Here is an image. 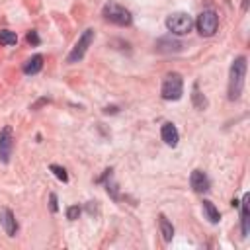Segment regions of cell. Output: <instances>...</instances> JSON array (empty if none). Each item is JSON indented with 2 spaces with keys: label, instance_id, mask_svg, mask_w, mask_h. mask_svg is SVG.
<instances>
[{
  "label": "cell",
  "instance_id": "1",
  "mask_svg": "<svg viewBox=\"0 0 250 250\" xmlns=\"http://www.w3.org/2000/svg\"><path fill=\"white\" fill-rule=\"evenodd\" d=\"M246 57L240 55L232 61L229 70V100L236 102L244 90V78H246Z\"/></svg>",
  "mask_w": 250,
  "mask_h": 250
},
{
  "label": "cell",
  "instance_id": "2",
  "mask_svg": "<svg viewBox=\"0 0 250 250\" xmlns=\"http://www.w3.org/2000/svg\"><path fill=\"white\" fill-rule=\"evenodd\" d=\"M184 94V80L178 72H168L162 78V86H160V96L166 102H176L180 100Z\"/></svg>",
  "mask_w": 250,
  "mask_h": 250
},
{
  "label": "cell",
  "instance_id": "3",
  "mask_svg": "<svg viewBox=\"0 0 250 250\" xmlns=\"http://www.w3.org/2000/svg\"><path fill=\"white\" fill-rule=\"evenodd\" d=\"M102 16H104V20H107L109 23H115V25H121V27H127V25H131V21H133L131 12H129L127 8L115 4V2H107V4L104 6V10H102Z\"/></svg>",
  "mask_w": 250,
  "mask_h": 250
},
{
  "label": "cell",
  "instance_id": "4",
  "mask_svg": "<svg viewBox=\"0 0 250 250\" xmlns=\"http://www.w3.org/2000/svg\"><path fill=\"white\" fill-rule=\"evenodd\" d=\"M166 27H168V31H172L174 35H186V33L191 31L193 20H191V16L186 14V12H174V14H170V16L166 18Z\"/></svg>",
  "mask_w": 250,
  "mask_h": 250
},
{
  "label": "cell",
  "instance_id": "5",
  "mask_svg": "<svg viewBox=\"0 0 250 250\" xmlns=\"http://www.w3.org/2000/svg\"><path fill=\"white\" fill-rule=\"evenodd\" d=\"M92 41H94V29L88 27V29L82 31V35L78 37V41H76L74 47L70 49V53H68V57H66V62H68V64H74V62H78V61H82L84 55H86V51H88V47L92 45Z\"/></svg>",
  "mask_w": 250,
  "mask_h": 250
},
{
  "label": "cell",
  "instance_id": "6",
  "mask_svg": "<svg viewBox=\"0 0 250 250\" xmlns=\"http://www.w3.org/2000/svg\"><path fill=\"white\" fill-rule=\"evenodd\" d=\"M195 27H197L199 35H203V37L215 35L217 27H219V16H217V12L215 10H203L197 16V20H195Z\"/></svg>",
  "mask_w": 250,
  "mask_h": 250
},
{
  "label": "cell",
  "instance_id": "7",
  "mask_svg": "<svg viewBox=\"0 0 250 250\" xmlns=\"http://www.w3.org/2000/svg\"><path fill=\"white\" fill-rule=\"evenodd\" d=\"M12 150H14V131H12L10 125H6V127L0 131V160H2L4 164L10 162Z\"/></svg>",
  "mask_w": 250,
  "mask_h": 250
},
{
  "label": "cell",
  "instance_id": "8",
  "mask_svg": "<svg viewBox=\"0 0 250 250\" xmlns=\"http://www.w3.org/2000/svg\"><path fill=\"white\" fill-rule=\"evenodd\" d=\"M189 186L195 193H205V191H209L211 182H209V176L203 170H193L191 176H189Z\"/></svg>",
  "mask_w": 250,
  "mask_h": 250
},
{
  "label": "cell",
  "instance_id": "9",
  "mask_svg": "<svg viewBox=\"0 0 250 250\" xmlns=\"http://www.w3.org/2000/svg\"><path fill=\"white\" fill-rule=\"evenodd\" d=\"M182 49H184V43L174 39V37H160V39H156V51L158 53L170 55V53H180Z\"/></svg>",
  "mask_w": 250,
  "mask_h": 250
},
{
  "label": "cell",
  "instance_id": "10",
  "mask_svg": "<svg viewBox=\"0 0 250 250\" xmlns=\"http://www.w3.org/2000/svg\"><path fill=\"white\" fill-rule=\"evenodd\" d=\"M0 225H2V229H4V232L8 236H16V232H18V221H16L14 213L8 207H4L0 211Z\"/></svg>",
  "mask_w": 250,
  "mask_h": 250
},
{
  "label": "cell",
  "instance_id": "11",
  "mask_svg": "<svg viewBox=\"0 0 250 250\" xmlns=\"http://www.w3.org/2000/svg\"><path fill=\"white\" fill-rule=\"evenodd\" d=\"M160 137H162V141H164L168 146H176L178 141H180V133H178V129H176L174 123H164V125L160 127Z\"/></svg>",
  "mask_w": 250,
  "mask_h": 250
},
{
  "label": "cell",
  "instance_id": "12",
  "mask_svg": "<svg viewBox=\"0 0 250 250\" xmlns=\"http://www.w3.org/2000/svg\"><path fill=\"white\" fill-rule=\"evenodd\" d=\"M41 68H43V55H33V57L27 59V61L23 62V66H21L23 74H27V76H33V74L41 72Z\"/></svg>",
  "mask_w": 250,
  "mask_h": 250
},
{
  "label": "cell",
  "instance_id": "13",
  "mask_svg": "<svg viewBox=\"0 0 250 250\" xmlns=\"http://www.w3.org/2000/svg\"><path fill=\"white\" fill-rule=\"evenodd\" d=\"M158 227H160V234H162L164 242H172V238H174V225L162 213L158 215Z\"/></svg>",
  "mask_w": 250,
  "mask_h": 250
},
{
  "label": "cell",
  "instance_id": "14",
  "mask_svg": "<svg viewBox=\"0 0 250 250\" xmlns=\"http://www.w3.org/2000/svg\"><path fill=\"white\" fill-rule=\"evenodd\" d=\"M201 207H203V215H205V219L209 221V223H219L221 221V213H219V209L215 207V203L213 201H209V199H203V203H201Z\"/></svg>",
  "mask_w": 250,
  "mask_h": 250
},
{
  "label": "cell",
  "instance_id": "15",
  "mask_svg": "<svg viewBox=\"0 0 250 250\" xmlns=\"http://www.w3.org/2000/svg\"><path fill=\"white\" fill-rule=\"evenodd\" d=\"M248 201H250V195L244 193V197L240 201V227H242V236H248Z\"/></svg>",
  "mask_w": 250,
  "mask_h": 250
},
{
  "label": "cell",
  "instance_id": "16",
  "mask_svg": "<svg viewBox=\"0 0 250 250\" xmlns=\"http://www.w3.org/2000/svg\"><path fill=\"white\" fill-rule=\"evenodd\" d=\"M191 104H193V107H197V109H207V105H209L207 98L199 92L197 84H195V86H193V90H191Z\"/></svg>",
  "mask_w": 250,
  "mask_h": 250
},
{
  "label": "cell",
  "instance_id": "17",
  "mask_svg": "<svg viewBox=\"0 0 250 250\" xmlns=\"http://www.w3.org/2000/svg\"><path fill=\"white\" fill-rule=\"evenodd\" d=\"M16 43H18L16 31H10V29H2L0 31V45L2 47H10V45H16Z\"/></svg>",
  "mask_w": 250,
  "mask_h": 250
},
{
  "label": "cell",
  "instance_id": "18",
  "mask_svg": "<svg viewBox=\"0 0 250 250\" xmlns=\"http://www.w3.org/2000/svg\"><path fill=\"white\" fill-rule=\"evenodd\" d=\"M49 170L57 176V180H61V182H64V184L68 182V174H66V170H64L62 166H59V164H51V166H49Z\"/></svg>",
  "mask_w": 250,
  "mask_h": 250
},
{
  "label": "cell",
  "instance_id": "19",
  "mask_svg": "<svg viewBox=\"0 0 250 250\" xmlns=\"http://www.w3.org/2000/svg\"><path fill=\"white\" fill-rule=\"evenodd\" d=\"M80 213H82V209H80L78 205H70V207H66V219H68V221H76V219L80 217Z\"/></svg>",
  "mask_w": 250,
  "mask_h": 250
},
{
  "label": "cell",
  "instance_id": "20",
  "mask_svg": "<svg viewBox=\"0 0 250 250\" xmlns=\"http://www.w3.org/2000/svg\"><path fill=\"white\" fill-rule=\"evenodd\" d=\"M25 41L29 43V45H39L41 43V37H39V33L35 31V29H31V31H27V35H25Z\"/></svg>",
  "mask_w": 250,
  "mask_h": 250
},
{
  "label": "cell",
  "instance_id": "21",
  "mask_svg": "<svg viewBox=\"0 0 250 250\" xmlns=\"http://www.w3.org/2000/svg\"><path fill=\"white\" fill-rule=\"evenodd\" d=\"M105 189H107V193H109L115 201L119 199V195H117V184H115V182H107V184H105Z\"/></svg>",
  "mask_w": 250,
  "mask_h": 250
},
{
  "label": "cell",
  "instance_id": "22",
  "mask_svg": "<svg viewBox=\"0 0 250 250\" xmlns=\"http://www.w3.org/2000/svg\"><path fill=\"white\" fill-rule=\"evenodd\" d=\"M49 207H51V211H53V213H57V211H59V201H57V193H51V195H49Z\"/></svg>",
  "mask_w": 250,
  "mask_h": 250
},
{
  "label": "cell",
  "instance_id": "23",
  "mask_svg": "<svg viewBox=\"0 0 250 250\" xmlns=\"http://www.w3.org/2000/svg\"><path fill=\"white\" fill-rule=\"evenodd\" d=\"M43 104H49V98H41V100H37V102L31 105V109H39Z\"/></svg>",
  "mask_w": 250,
  "mask_h": 250
},
{
  "label": "cell",
  "instance_id": "24",
  "mask_svg": "<svg viewBox=\"0 0 250 250\" xmlns=\"http://www.w3.org/2000/svg\"><path fill=\"white\" fill-rule=\"evenodd\" d=\"M117 105H107V107H104V113H117Z\"/></svg>",
  "mask_w": 250,
  "mask_h": 250
},
{
  "label": "cell",
  "instance_id": "25",
  "mask_svg": "<svg viewBox=\"0 0 250 250\" xmlns=\"http://www.w3.org/2000/svg\"><path fill=\"white\" fill-rule=\"evenodd\" d=\"M242 10H244V12L248 10V0H242Z\"/></svg>",
  "mask_w": 250,
  "mask_h": 250
}]
</instances>
